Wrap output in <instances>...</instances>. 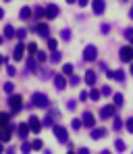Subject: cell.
<instances>
[{
  "label": "cell",
  "instance_id": "1",
  "mask_svg": "<svg viewBox=\"0 0 133 154\" xmlns=\"http://www.w3.org/2000/svg\"><path fill=\"white\" fill-rule=\"evenodd\" d=\"M48 104H50V98H48L46 94H42V92H35V94L31 96V102H29V108H31V106L48 108Z\"/></svg>",
  "mask_w": 133,
  "mask_h": 154
},
{
  "label": "cell",
  "instance_id": "2",
  "mask_svg": "<svg viewBox=\"0 0 133 154\" xmlns=\"http://www.w3.org/2000/svg\"><path fill=\"white\" fill-rule=\"evenodd\" d=\"M52 131H54V135H56V140H58L60 144H67V142H69V133H67V129L62 127V125H54Z\"/></svg>",
  "mask_w": 133,
  "mask_h": 154
},
{
  "label": "cell",
  "instance_id": "3",
  "mask_svg": "<svg viewBox=\"0 0 133 154\" xmlns=\"http://www.w3.org/2000/svg\"><path fill=\"white\" fill-rule=\"evenodd\" d=\"M98 58V48L96 46H85V50H83V60L85 63H92V60H96Z\"/></svg>",
  "mask_w": 133,
  "mask_h": 154
},
{
  "label": "cell",
  "instance_id": "4",
  "mask_svg": "<svg viewBox=\"0 0 133 154\" xmlns=\"http://www.w3.org/2000/svg\"><path fill=\"white\" fill-rule=\"evenodd\" d=\"M8 106H11L15 112H19V110H21V106H23V98H21V96H17V94H11V96H8Z\"/></svg>",
  "mask_w": 133,
  "mask_h": 154
},
{
  "label": "cell",
  "instance_id": "5",
  "mask_svg": "<svg viewBox=\"0 0 133 154\" xmlns=\"http://www.w3.org/2000/svg\"><path fill=\"white\" fill-rule=\"evenodd\" d=\"M119 56H121L123 63H133V48L131 46H123L121 52H119Z\"/></svg>",
  "mask_w": 133,
  "mask_h": 154
},
{
  "label": "cell",
  "instance_id": "6",
  "mask_svg": "<svg viewBox=\"0 0 133 154\" xmlns=\"http://www.w3.org/2000/svg\"><path fill=\"white\" fill-rule=\"evenodd\" d=\"M33 31H35L40 38H44V40H48V38H50V27H48V23H38Z\"/></svg>",
  "mask_w": 133,
  "mask_h": 154
},
{
  "label": "cell",
  "instance_id": "7",
  "mask_svg": "<svg viewBox=\"0 0 133 154\" xmlns=\"http://www.w3.org/2000/svg\"><path fill=\"white\" fill-rule=\"evenodd\" d=\"M114 115H116V106L114 104H108V106H102L100 108V117L102 119H112Z\"/></svg>",
  "mask_w": 133,
  "mask_h": 154
},
{
  "label": "cell",
  "instance_id": "8",
  "mask_svg": "<svg viewBox=\"0 0 133 154\" xmlns=\"http://www.w3.org/2000/svg\"><path fill=\"white\" fill-rule=\"evenodd\" d=\"M81 123H83V127H89V129H92L94 125H96V117H94L89 110H85V112L81 115Z\"/></svg>",
  "mask_w": 133,
  "mask_h": 154
},
{
  "label": "cell",
  "instance_id": "9",
  "mask_svg": "<svg viewBox=\"0 0 133 154\" xmlns=\"http://www.w3.org/2000/svg\"><path fill=\"white\" fill-rule=\"evenodd\" d=\"M25 50H27V44H23V42L19 40L17 46H15V50H13V58H15V60H21L23 54H25Z\"/></svg>",
  "mask_w": 133,
  "mask_h": 154
},
{
  "label": "cell",
  "instance_id": "10",
  "mask_svg": "<svg viewBox=\"0 0 133 154\" xmlns=\"http://www.w3.org/2000/svg\"><path fill=\"white\" fill-rule=\"evenodd\" d=\"M11 137H13V127H8V125L0 127V142H2V144H6Z\"/></svg>",
  "mask_w": 133,
  "mask_h": 154
},
{
  "label": "cell",
  "instance_id": "11",
  "mask_svg": "<svg viewBox=\"0 0 133 154\" xmlns=\"http://www.w3.org/2000/svg\"><path fill=\"white\" fill-rule=\"evenodd\" d=\"M108 79H114V81H125V71L123 69H116V71H106Z\"/></svg>",
  "mask_w": 133,
  "mask_h": 154
},
{
  "label": "cell",
  "instance_id": "12",
  "mask_svg": "<svg viewBox=\"0 0 133 154\" xmlns=\"http://www.w3.org/2000/svg\"><path fill=\"white\" fill-rule=\"evenodd\" d=\"M27 123H29V127H31V131H33V133H40V131H42V127H44V125H42V121H40L38 117H31Z\"/></svg>",
  "mask_w": 133,
  "mask_h": 154
},
{
  "label": "cell",
  "instance_id": "13",
  "mask_svg": "<svg viewBox=\"0 0 133 154\" xmlns=\"http://www.w3.org/2000/svg\"><path fill=\"white\" fill-rule=\"evenodd\" d=\"M29 131H31L29 123H21V125H17V135H19L21 140H25L27 135H29Z\"/></svg>",
  "mask_w": 133,
  "mask_h": 154
},
{
  "label": "cell",
  "instance_id": "14",
  "mask_svg": "<svg viewBox=\"0 0 133 154\" xmlns=\"http://www.w3.org/2000/svg\"><path fill=\"white\" fill-rule=\"evenodd\" d=\"M92 8H94L96 15H102L104 8H106V2H104V0H92Z\"/></svg>",
  "mask_w": 133,
  "mask_h": 154
},
{
  "label": "cell",
  "instance_id": "15",
  "mask_svg": "<svg viewBox=\"0 0 133 154\" xmlns=\"http://www.w3.org/2000/svg\"><path fill=\"white\" fill-rule=\"evenodd\" d=\"M54 88H56V90H65V88H67V79H65V73H62V75H56V77H54Z\"/></svg>",
  "mask_w": 133,
  "mask_h": 154
},
{
  "label": "cell",
  "instance_id": "16",
  "mask_svg": "<svg viewBox=\"0 0 133 154\" xmlns=\"http://www.w3.org/2000/svg\"><path fill=\"white\" fill-rule=\"evenodd\" d=\"M46 17H48V19H56V17H58V6H56V4H48V6H46Z\"/></svg>",
  "mask_w": 133,
  "mask_h": 154
},
{
  "label": "cell",
  "instance_id": "17",
  "mask_svg": "<svg viewBox=\"0 0 133 154\" xmlns=\"http://www.w3.org/2000/svg\"><path fill=\"white\" fill-rule=\"evenodd\" d=\"M4 38H6V40L17 38V29H15L13 25H6V27H4Z\"/></svg>",
  "mask_w": 133,
  "mask_h": 154
},
{
  "label": "cell",
  "instance_id": "18",
  "mask_svg": "<svg viewBox=\"0 0 133 154\" xmlns=\"http://www.w3.org/2000/svg\"><path fill=\"white\" fill-rule=\"evenodd\" d=\"M96 71H87V73H85V83H87V85H92V88H94V85H96Z\"/></svg>",
  "mask_w": 133,
  "mask_h": 154
},
{
  "label": "cell",
  "instance_id": "19",
  "mask_svg": "<svg viewBox=\"0 0 133 154\" xmlns=\"http://www.w3.org/2000/svg\"><path fill=\"white\" fill-rule=\"evenodd\" d=\"M31 15H33V11H31V8H29V6H23V8H21V11H19V17H21V19H23V21H27V19H29V17H31Z\"/></svg>",
  "mask_w": 133,
  "mask_h": 154
},
{
  "label": "cell",
  "instance_id": "20",
  "mask_svg": "<svg viewBox=\"0 0 133 154\" xmlns=\"http://www.w3.org/2000/svg\"><path fill=\"white\" fill-rule=\"evenodd\" d=\"M104 135H106V129H92V140H102Z\"/></svg>",
  "mask_w": 133,
  "mask_h": 154
},
{
  "label": "cell",
  "instance_id": "21",
  "mask_svg": "<svg viewBox=\"0 0 133 154\" xmlns=\"http://www.w3.org/2000/svg\"><path fill=\"white\" fill-rule=\"evenodd\" d=\"M33 17H35V19L46 17V6H35V8H33Z\"/></svg>",
  "mask_w": 133,
  "mask_h": 154
},
{
  "label": "cell",
  "instance_id": "22",
  "mask_svg": "<svg viewBox=\"0 0 133 154\" xmlns=\"http://www.w3.org/2000/svg\"><path fill=\"white\" fill-rule=\"evenodd\" d=\"M100 98H102V92H100L98 88H94V90L89 92V100H94V102H98Z\"/></svg>",
  "mask_w": 133,
  "mask_h": 154
},
{
  "label": "cell",
  "instance_id": "23",
  "mask_svg": "<svg viewBox=\"0 0 133 154\" xmlns=\"http://www.w3.org/2000/svg\"><path fill=\"white\" fill-rule=\"evenodd\" d=\"M114 150H116V152H125V150H127L125 142H123V140H116V142H114Z\"/></svg>",
  "mask_w": 133,
  "mask_h": 154
},
{
  "label": "cell",
  "instance_id": "24",
  "mask_svg": "<svg viewBox=\"0 0 133 154\" xmlns=\"http://www.w3.org/2000/svg\"><path fill=\"white\" fill-rule=\"evenodd\" d=\"M60 60H62V54L58 50H54L52 54H50V63H60Z\"/></svg>",
  "mask_w": 133,
  "mask_h": 154
},
{
  "label": "cell",
  "instance_id": "25",
  "mask_svg": "<svg viewBox=\"0 0 133 154\" xmlns=\"http://www.w3.org/2000/svg\"><path fill=\"white\" fill-rule=\"evenodd\" d=\"M60 40H65V42H67V40H71V29H67V27H65V29H60Z\"/></svg>",
  "mask_w": 133,
  "mask_h": 154
},
{
  "label": "cell",
  "instance_id": "26",
  "mask_svg": "<svg viewBox=\"0 0 133 154\" xmlns=\"http://www.w3.org/2000/svg\"><path fill=\"white\" fill-rule=\"evenodd\" d=\"M38 69V65H35V60L31 58V54H29V58H27V71H35Z\"/></svg>",
  "mask_w": 133,
  "mask_h": 154
},
{
  "label": "cell",
  "instance_id": "27",
  "mask_svg": "<svg viewBox=\"0 0 133 154\" xmlns=\"http://www.w3.org/2000/svg\"><path fill=\"white\" fill-rule=\"evenodd\" d=\"M4 92H6V94H15V83H13V81H6V83H4Z\"/></svg>",
  "mask_w": 133,
  "mask_h": 154
},
{
  "label": "cell",
  "instance_id": "28",
  "mask_svg": "<svg viewBox=\"0 0 133 154\" xmlns=\"http://www.w3.org/2000/svg\"><path fill=\"white\" fill-rule=\"evenodd\" d=\"M25 38H27V29H25V27H21V29H17V40H21V42H23Z\"/></svg>",
  "mask_w": 133,
  "mask_h": 154
},
{
  "label": "cell",
  "instance_id": "29",
  "mask_svg": "<svg viewBox=\"0 0 133 154\" xmlns=\"http://www.w3.org/2000/svg\"><path fill=\"white\" fill-rule=\"evenodd\" d=\"M121 127H123V121H121V119H119V117L114 115V121H112V129H114V131H119Z\"/></svg>",
  "mask_w": 133,
  "mask_h": 154
},
{
  "label": "cell",
  "instance_id": "30",
  "mask_svg": "<svg viewBox=\"0 0 133 154\" xmlns=\"http://www.w3.org/2000/svg\"><path fill=\"white\" fill-rule=\"evenodd\" d=\"M123 35H125V40H127L129 44H133V29H125Z\"/></svg>",
  "mask_w": 133,
  "mask_h": 154
},
{
  "label": "cell",
  "instance_id": "31",
  "mask_svg": "<svg viewBox=\"0 0 133 154\" xmlns=\"http://www.w3.org/2000/svg\"><path fill=\"white\" fill-rule=\"evenodd\" d=\"M112 98H114V106H116V108L123 106V94H114Z\"/></svg>",
  "mask_w": 133,
  "mask_h": 154
},
{
  "label": "cell",
  "instance_id": "32",
  "mask_svg": "<svg viewBox=\"0 0 133 154\" xmlns=\"http://www.w3.org/2000/svg\"><path fill=\"white\" fill-rule=\"evenodd\" d=\"M27 52H29L31 56H33V54H38V44H33V42H31V44H27Z\"/></svg>",
  "mask_w": 133,
  "mask_h": 154
},
{
  "label": "cell",
  "instance_id": "33",
  "mask_svg": "<svg viewBox=\"0 0 133 154\" xmlns=\"http://www.w3.org/2000/svg\"><path fill=\"white\" fill-rule=\"evenodd\" d=\"M69 83H71V85H79V83H81V77H77V75H69Z\"/></svg>",
  "mask_w": 133,
  "mask_h": 154
},
{
  "label": "cell",
  "instance_id": "34",
  "mask_svg": "<svg viewBox=\"0 0 133 154\" xmlns=\"http://www.w3.org/2000/svg\"><path fill=\"white\" fill-rule=\"evenodd\" d=\"M4 125H8V115L0 112V127H4Z\"/></svg>",
  "mask_w": 133,
  "mask_h": 154
},
{
  "label": "cell",
  "instance_id": "35",
  "mask_svg": "<svg viewBox=\"0 0 133 154\" xmlns=\"http://www.w3.org/2000/svg\"><path fill=\"white\" fill-rule=\"evenodd\" d=\"M56 46H58V42H56V40H52V38H48V50L54 52V50H56Z\"/></svg>",
  "mask_w": 133,
  "mask_h": 154
},
{
  "label": "cell",
  "instance_id": "36",
  "mask_svg": "<svg viewBox=\"0 0 133 154\" xmlns=\"http://www.w3.org/2000/svg\"><path fill=\"white\" fill-rule=\"evenodd\" d=\"M33 150V144H29V142H23V146H21V152H31Z\"/></svg>",
  "mask_w": 133,
  "mask_h": 154
},
{
  "label": "cell",
  "instance_id": "37",
  "mask_svg": "<svg viewBox=\"0 0 133 154\" xmlns=\"http://www.w3.org/2000/svg\"><path fill=\"white\" fill-rule=\"evenodd\" d=\"M62 73H65V75H73V65H69V63H67V65L62 67Z\"/></svg>",
  "mask_w": 133,
  "mask_h": 154
},
{
  "label": "cell",
  "instance_id": "38",
  "mask_svg": "<svg viewBox=\"0 0 133 154\" xmlns=\"http://www.w3.org/2000/svg\"><path fill=\"white\" fill-rule=\"evenodd\" d=\"M71 127H73V129H79V127H83L81 119H73V121H71Z\"/></svg>",
  "mask_w": 133,
  "mask_h": 154
},
{
  "label": "cell",
  "instance_id": "39",
  "mask_svg": "<svg viewBox=\"0 0 133 154\" xmlns=\"http://www.w3.org/2000/svg\"><path fill=\"white\" fill-rule=\"evenodd\" d=\"M35 56H38V60H40V63H46V58H48V54H46V52H40V50H38Z\"/></svg>",
  "mask_w": 133,
  "mask_h": 154
},
{
  "label": "cell",
  "instance_id": "40",
  "mask_svg": "<svg viewBox=\"0 0 133 154\" xmlns=\"http://www.w3.org/2000/svg\"><path fill=\"white\" fill-rule=\"evenodd\" d=\"M125 127H127V131H129V133H133V117H129V119H127Z\"/></svg>",
  "mask_w": 133,
  "mask_h": 154
},
{
  "label": "cell",
  "instance_id": "41",
  "mask_svg": "<svg viewBox=\"0 0 133 154\" xmlns=\"http://www.w3.org/2000/svg\"><path fill=\"white\" fill-rule=\"evenodd\" d=\"M31 144H33V150H42V146H44V144H42V140H33Z\"/></svg>",
  "mask_w": 133,
  "mask_h": 154
},
{
  "label": "cell",
  "instance_id": "42",
  "mask_svg": "<svg viewBox=\"0 0 133 154\" xmlns=\"http://www.w3.org/2000/svg\"><path fill=\"white\" fill-rule=\"evenodd\" d=\"M100 92H102V96H112V90H110L108 85H104V88H102Z\"/></svg>",
  "mask_w": 133,
  "mask_h": 154
},
{
  "label": "cell",
  "instance_id": "43",
  "mask_svg": "<svg viewBox=\"0 0 133 154\" xmlns=\"http://www.w3.org/2000/svg\"><path fill=\"white\" fill-rule=\"evenodd\" d=\"M6 73H8L11 77H15V75H17V69H15L13 65H8V69H6Z\"/></svg>",
  "mask_w": 133,
  "mask_h": 154
},
{
  "label": "cell",
  "instance_id": "44",
  "mask_svg": "<svg viewBox=\"0 0 133 154\" xmlns=\"http://www.w3.org/2000/svg\"><path fill=\"white\" fill-rule=\"evenodd\" d=\"M100 31H102V33L106 35L108 31H110V25H108V23H102V25H100Z\"/></svg>",
  "mask_w": 133,
  "mask_h": 154
},
{
  "label": "cell",
  "instance_id": "45",
  "mask_svg": "<svg viewBox=\"0 0 133 154\" xmlns=\"http://www.w3.org/2000/svg\"><path fill=\"white\" fill-rule=\"evenodd\" d=\"M87 98H89V94H87V92H81V94H79V100H81V102H85Z\"/></svg>",
  "mask_w": 133,
  "mask_h": 154
},
{
  "label": "cell",
  "instance_id": "46",
  "mask_svg": "<svg viewBox=\"0 0 133 154\" xmlns=\"http://www.w3.org/2000/svg\"><path fill=\"white\" fill-rule=\"evenodd\" d=\"M67 108H69V110H75V100H69V102H67Z\"/></svg>",
  "mask_w": 133,
  "mask_h": 154
},
{
  "label": "cell",
  "instance_id": "47",
  "mask_svg": "<svg viewBox=\"0 0 133 154\" xmlns=\"http://www.w3.org/2000/svg\"><path fill=\"white\" fill-rule=\"evenodd\" d=\"M77 2H79V6H87L89 4V0H77Z\"/></svg>",
  "mask_w": 133,
  "mask_h": 154
},
{
  "label": "cell",
  "instance_id": "48",
  "mask_svg": "<svg viewBox=\"0 0 133 154\" xmlns=\"http://www.w3.org/2000/svg\"><path fill=\"white\" fill-rule=\"evenodd\" d=\"M2 17H4V8H0V19H2Z\"/></svg>",
  "mask_w": 133,
  "mask_h": 154
},
{
  "label": "cell",
  "instance_id": "49",
  "mask_svg": "<svg viewBox=\"0 0 133 154\" xmlns=\"http://www.w3.org/2000/svg\"><path fill=\"white\" fill-rule=\"evenodd\" d=\"M0 63H6V58H4V56H2V54H0Z\"/></svg>",
  "mask_w": 133,
  "mask_h": 154
},
{
  "label": "cell",
  "instance_id": "50",
  "mask_svg": "<svg viewBox=\"0 0 133 154\" xmlns=\"http://www.w3.org/2000/svg\"><path fill=\"white\" fill-rule=\"evenodd\" d=\"M4 40H6V38H4V35H0V44H2V42H4Z\"/></svg>",
  "mask_w": 133,
  "mask_h": 154
},
{
  "label": "cell",
  "instance_id": "51",
  "mask_svg": "<svg viewBox=\"0 0 133 154\" xmlns=\"http://www.w3.org/2000/svg\"><path fill=\"white\" fill-rule=\"evenodd\" d=\"M67 2H69V4H71V2H77V0H67Z\"/></svg>",
  "mask_w": 133,
  "mask_h": 154
},
{
  "label": "cell",
  "instance_id": "52",
  "mask_svg": "<svg viewBox=\"0 0 133 154\" xmlns=\"http://www.w3.org/2000/svg\"><path fill=\"white\" fill-rule=\"evenodd\" d=\"M129 17H131V19H133V11H131V13H129Z\"/></svg>",
  "mask_w": 133,
  "mask_h": 154
},
{
  "label": "cell",
  "instance_id": "53",
  "mask_svg": "<svg viewBox=\"0 0 133 154\" xmlns=\"http://www.w3.org/2000/svg\"><path fill=\"white\" fill-rule=\"evenodd\" d=\"M131 75H133V65H131Z\"/></svg>",
  "mask_w": 133,
  "mask_h": 154
}]
</instances>
